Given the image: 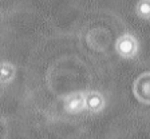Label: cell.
Segmentation results:
<instances>
[{"mask_svg":"<svg viewBox=\"0 0 150 139\" xmlns=\"http://www.w3.org/2000/svg\"><path fill=\"white\" fill-rule=\"evenodd\" d=\"M141 51V44L138 37L131 32H123L115 40V52L119 58L131 60L137 58Z\"/></svg>","mask_w":150,"mask_h":139,"instance_id":"6da1fadb","label":"cell"},{"mask_svg":"<svg viewBox=\"0 0 150 139\" xmlns=\"http://www.w3.org/2000/svg\"><path fill=\"white\" fill-rule=\"evenodd\" d=\"M62 107L69 115L87 114V91H72L62 96Z\"/></svg>","mask_w":150,"mask_h":139,"instance_id":"7a4b0ae2","label":"cell"},{"mask_svg":"<svg viewBox=\"0 0 150 139\" xmlns=\"http://www.w3.org/2000/svg\"><path fill=\"white\" fill-rule=\"evenodd\" d=\"M107 100L100 91L88 90L87 91V114L98 115L106 108Z\"/></svg>","mask_w":150,"mask_h":139,"instance_id":"3957f363","label":"cell"},{"mask_svg":"<svg viewBox=\"0 0 150 139\" xmlns=\"http://www.w3.org/2000/svg\"><path fill=\"white\" fill-rule=\"evenodd\" d=\"M16 74H18V70L12 62H8V60L0 62V86L1 87L11 86L16 79Z\"/></svg>","mask_w":150,"mask_h":139,"instance_id":"277c9868","label":"cell"},{"mask_svg":"<svg viewBox=\"0 0 150 139\" xmlns=\"http://www.w3.org/2000/svg\"><path fill=\"white\" fill-rule=\"evenodd\" d=\"M135 15L144 22H150V0H138L135 4Z\"/></svg>","mask_w":150,"mask_h":139,"instance_id":"5b68a950","label":"cell"}]
</instances>
